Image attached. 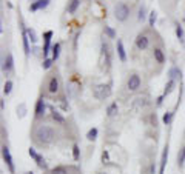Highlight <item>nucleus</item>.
Masks as SVG:
<instances>
[{
    "mask_svg": "<svg viewBox=\"0 0 185 174\" xmlns=\"http://www.w3.org/2000/svg\"><path fill=\"white\" fill-rule=\"evenodd\" d=\"M33 139L37 145L40 146H46L54 142L56 139V130L50 125H39L34 133H33Z\"/></svg>",
    "mask_w": 185,
    "mask_h": 174,
    "instance_id": "1",
    "label": "nucleus"
},
{
    "mask_svg": "<svg viewBox=\"0 0 185 174\" xmlns=\"http://www.w3.org/2000/svg\"><path fill=\"white\" fill-rule=\"evenodd\" d=\"M114 17L117 22H125L128 17H130V8L127 3L124 2H119V3H116L114 6Z\"/></svg>",
    "mask_w": 185,
    "mask_h": 174,
    "instance_id": "2",
    "label": "nucleus"
},
{
    "mask_svg": "<svg viewBox=\"0 0 185 174\" xmlns=\"http://www.w3.org/2000/svg\"><path fill=\"white\" fill-rule=\"evenodd\" d=\"M92 94H94L96 99H99V100H105V99H108L111 96V85H97L94 88V91H92Z\"/></svg>",
    "mask_w": 185,
    "mask_h": 174,
    "instance_id": "3",
    "label": "nucleus"
},
{
    "mask_svg": "<svg viewBox=\"0 0 185 174\" xmlns=\"http://www.w3.org/2000/svg\"><path fill=\"white\" fill-rule=\"evenodd\" d=\"M2 156H3V160H5V163H6L9 172H14V171H16V166H14V162H12V156H11V153H9V148H8L6 145L2 146Z\"/></svg>",
    "mask_w": 185,
    "mask_h": 174,
    "instance_id": "4",
    "label": "nucleus"
},
{
    "mask_svg": "<svg viewBox=\"0 0 185 174\" xmlns=\"http://www.w3.org/2000/svg\"><path fill=\"white\" fill-rule=\"evenodd\" d=\"M28 153H30V156L34 159V162L37 163V166H39V168H42V169H48V165H46V162H45L43 156H42V154H39V153L34 150V148H30Z\"/></svg>",
    "mask_w": 185,
    "mask_h": 174,
    "instance_id": "5",
    "label": "nucleus"
},
{
    "mask_svg": "<svg viewBox=\"0 0 185 174\" xmlns=\"http://www.w3.org/2000/svg\"><path fill=\"white\" fill-rule=\"evenodd\" d=\"M141 85H142V80H141V77H139L137 74H131V76L128 77L127 86H128L130 91H137L139 88H141Z\"/></svg>",
    "mask_w": 185,
    "mask_h": 174,
    "instance_id": "6",
    "label": "nucleus"
},
{
    "mask_svg": "<svg viewBox=\"0 0 185 174\" xmlns=\"http://www.w3.org/2000/svg\"><path fill=\"white\" fill-rule=\"evenodd\" d=\"M2 69H3V72H5V74H8V72H11V71L14 69V57H12V54H11V53H6V56L3 57Z\"/></svg>",
    "mask_w": 185,
    "mask_h": 174,
    "instance_id": "7",
    "label": "nucleus"
},
{
    "mask_svg": "<svg viewBox=\"0 0 185 174\" xmlns=\"http://www.w3.org/2000/svg\"><path fill=\"white\" fill-rule=\"evenodd\" d=\"M51 37H53V31H46L43 34V42H45V45H43V56H45V59H46V56L50 54V49H53Z\"/></svg>",
    "mask_w": 185,
    "mask_h": 174,
    "instance_id": "8",
    "label": "nucleus"
},
{
    "mask_svg": "<svg viewBox=\"0 0 185 174\" xmlns=\"http://www.w3.org/2000/svg\"><path fill=\"white\" fill-rule=\"evenodd\" d=\"M148 45H150V39H148L147 34H139L136 37V46H137V49L144 51V49L148 48Z\"/></svg>",
    "mask_w": 185,
    "mask_h": 174,
    "instance_id": "9",
    "label": "nucleus"
},
{
    "mask_svg": "<svg viewBox=\"0 0 185 174\" xmlns=\"http://www.w3.org/2000/svg\"><path fill=\"white\" fill-rule=\"evenodd\" d=\"M59 88H60L59 77H57V76L50 77V80H48V92H50V94H56V92H59Z\"/></svg>",
    "mask_w": 185,
    "mask_h": 174,
    "instance_id": "10",
    "label": "nucleus"
},
{
    "mask_svg": "<svg viewBox=\"0 0 185 174\" xmlns=\"http://www.w3.org/2000/svg\"><path fill=\"white\" fill-rule=\"evenodd\" d=\"M22 42H23V51H25V56L28 57L31 53V48H30V37L26 33V28L22 26Z\"/></svg>",
    "mask_w": 185,
    "mask_h": 174,
    "instance_id": "11",
    "label": "nucleus"
},
{
    "mask_svg": "<svg viewBox=\"0 0 185 174\" xmlns=\"http://www.w3.org/2000/svg\"><path fill=\"white\" fill-rule=\"evenodd\" d=\"M50 2H51V0H36V2H33L30 5V11L31 12H36L39 9H45L46 6L50 5Z\"/></svg>",
    "mask_w": 185,
    "mask_h": 174,
    "instance_id": "12",
    "label": "nucleus"
},
{
    "mask_svg": "<svg viewBox=\"0 0 185 174\" xmlns=\"http://www.w3.org/2000/svg\"><path fill=\"white\" fill-rule=\"evenodd\" d=\"M45 111H46V102L43 100V97H40L37 100V103H36V110H34L36 117H42L45 114Z\"/></svg>",
    "mask_w": 185,
    "mask_h": 174,
    "instance_id": "13",
    "label": "nucleus"
},
{
    "mask_svg": "<svg viewBox=\"0 0 185 174\" xmlns=\"http://www.w3.org/2000/svg\"><path fill=\"white\" fill-rule=\"evenodd\" d=\"M50 110H51V117H53V120H56V123H59V125H65V123H66L65 117H63L56 108L50 106Z\"/></svg>",
    "mask_w": 185,
    "mask_h": 174,
    "instance_id": "14",
    "label": "nucleus"
},
{
    "mask_svg": "<svg viewBox=\"0 0 185 174\" xmlns=\"http://www.w3.org/2000/svg\"><path fill=\"white\" fill-rule=\"evenodd\" d=\"M116 49H117V56H119V60L120 62H127V51H125V48H124V43L122 40H117V45H116Z\"/></svg>",
    "mask_w": 185,
    "mask_h": 174,
    "instance_id": "15",
    "label": "nucleus"
},
{
    "mask_svg": "<svg viewBox=\"0 0 185 174\" xmlns=\"http://www.w3.org/2000/svg\"><path fill=\"white\" fill-rule=\"evenodd\" d=\"M167 160H168V145L164 148V153H162V159H160V171H159V174H164V172H165Z\"/></svg>",
    "mask_w": 185,
    "mask_h": 174,
    "instance_id": "16",
    "label": "nucleus"
},
{
    "mask_svg": "<svg viewBox=\"0 0 185 174\" xmlns=\"http://www.w3.org/2000/svg\"><path fill=\"white\" fill-rule=\"evenodd\" d=\"M168 76H170V79H173V80H180V79H182V71H180L177 66H173V68H170V71H168Z\"/></svg>",
    "mask_w": 185,
    "mask_h": 174,
    "instance_id": "17",
    "label": "nucleus"
},
{
    "mask_svg": "<svg viewBox=\"0 0 185 174\" xmlns=\"http://www.w3.org/2000/svg\"><path fill=\"white\" fill-rule=\"evenodd\" d=\"M79 6H80V0H69V2H68V6H66L68 14H74V12L77 11Z\"/></svg>",
    "mask_w": 185,
    "mask_h": 174,
    "instance_id": "18",
    "label": "nucleus"
},
{
    "mask_svg": "<svg viewBox=\"0 0 185 174\" xmlns=\"http://www.w3.org/2000/svg\"><path fill=\"white\" fill-rule=\"evenodd\" d=\"M153 56H154V59H156L157 63H164V62H165L164 51H162L160 48H154V49H153Z\"/></svg>",
    "mask_w": 185,
    "mask_h": 174,
    "instance_id": "19",
    "label": "nucleus"
},
{
    "mask_svg": "<svg viewBox=\"0 0 185 174\" xmlns=\"http://www.w3.org/2000/svg\"><path fill=\"white\" fill-rule=\"evenodd\" d=\"M117 111H119V106H117V103H116V102H111L106 106V116L108 117H114L116 114H117Z\"/></svg>",
    "mask_w": 185,
    "mask_h": 174,
    "instance_id": "20",
    "label": "nucleus"
},
{
    "mask_svg": "<svg viewBox=\"0 0 185 174\" xmlns=\"http://www.w3.org/2000/svg\"><path fill=\"white\" fill-rule=\"evenodd\" d=\"M174 85H176V80H173V79H170L168 82H167V85H165V89H164V94H162V96H164V97H167L173 89H174Z\"/></svg>",
    "mask_w": 185,
    "mask_h": 174,
    "instance_id": "21",
    "label": "nucleus"
},
{
    "mask_svg": "<svg viewBox=\"0 0 185 174\" xmlns=\"http://www.w3.org/2000/svg\"><path fill=\"white\" fill-rule=\"evenodd\" d=\"M68 172H69V169L66 166H63V165H59V166L50 169V174H68Z\"/></svg>",
    "mask_w": 185,
    "mask_h": 174,
    "instance_id": "22",
    "label": "nucleus"
},
{
    "mask_svg": "<svg viewBox=\"0 0 185 174\" xmlns=\"http://www.w3.org/2000/svg\"><path fill=\"white\" fill-rule=\"evenodd\" d=\"M183 163H185V146H182L180 151L177 153V165H179V168H182Z\"/></svg>",
    "mask_w": 185,
    "mask_h": 174,
    "instance_id": "23",
    "label": "nucleus"
},
{
    "mask_svg": "<svg viewBox=\"0 0 185 174\" xmlns=\"http://www.w3.org/2000/svg\"><path fill=\"white\" fill-rule=\"evenodd\" d=\"M97 134H99V130H97V128H91V130L88 131V134H86V139L92 142V140L97 139Z\"/></svg>",
    "mask_w": 185,
    "mask_h": 174,
    "instance_id": "24",
    "label": "nucleus"
},
{
    "mask_svg": "<svg viewBox=\"0 0 185 174\" xmlns=\"http://www.w3.org/2000/svg\"><path fill=\"white\" fill-rule=\"evenodd\" d=\"M53 57L51 59H54V60H57L59 59V56H60V43H56V45H53Z\"/></svg>",
    "mask_w": 185,
    "mask_h": 174,
    "instance_id": "25",
    "label": "nucleus"
},
{
    "mask_svg": "<svg viewBox=\"0 0 185 174\" xmlns=\"http://www.w3.org/2000/svg\"><path fill=\"white\" fill-rule=\"evenodd\" d=\"M53 63H54V59L46 57V59L43 60V63H42V68H43V69H50V68L53 66Z\"/></svg>",
    "mask_w": 185,
    "mask_h": 174,
    "instance_id": "26",
    "label": "nucleus"
},
{
    "mask_svg": "<svg viewBox=\"0 0 185 174\" xmlns=\"http://www.w3.org/2000/svg\"><path fill=\"white\" fill-rule=\"evenodd\" d=\"M173 114H174V113H165L164 117H162V122H164L165 125H170L171 120H173Z\"/></svg>",
    "mask_w": 185,
    "mask_h": 174,
    "instance_id": "27",
    "label": "nucleus"
},
{
    "mask_svg": "<svg viewBox=\"0 0 185 174\" xmlns=\"http://www.w3.org/2000/svg\"><path fill=\"white\" fill-rule=\"evenodd\" d=\"M73 157H74V160L80 159V148H79V145H73Z\"/></svg>",
    "mask_w": 185,
    "mask_h": 174,
    "instance_id": "28",
    "label": "nucleus"
},
{
    "mask_svg": "<svg viewBox=\"0 0 185 174\" xmlns=\"http://www.w3.org/2000/svg\"><path fill=\"white\" fill-rule=\"evenodd\" d=\"M105 34L108 36V39H116V31L111 28V26H105Z\"/></svg>",
    "mask_w": 185,
    "mask_h": 174,
    "instance_id": "29",
    "label": "nucleus"
},
{
    "mask_svg": "<svg viewBox=\"0 0 185 174\" xmlns=\"http://www.w3.org/2000/svg\"><path fill=\"white\" fill-rule=\"evenodd\" d=\"M26 33H28V37H30V40H31L33 43H36V42H37V36H36V31H34V30H31V28H26Z\"/></svg>",
    "mask_w": 185,
    "mask_h": 174,
    "instance_id": "30",
    "label": "nucleus"
},
{
    "mask_svg": "<svg viewBox=\"0 0 185 174\" xmlns=\"http://www.w3.org/2000/svg\"><path fill=\"white\" fill-rule=\"evenodd\" d=\"M11 91H12V82H11V80H6V82H5V86H3V92L8 96Z\"/></svg>",
    "mask_w": 185,
    "mask_h": 174,
    "instance_id": "31",
    "label": "nucleus"
},
{
    "mask_svg": "<svg viewBox=\"0 0 185 174\" xmlns=\"http://www.w3.org/2000/svg\"><path fill=\"white\" fill-rule=\"evenodd\" d=\"M156 20H157V12L156 11H151L150 12V26H154Z\"/></svg>",
    "mask_w": 185,
    "mask_h": 174,
    "instance_id": "32",
    "label": "nucleus"
},
{
    "mask_svg": "<svg viewBox=\"0 0 185 174\" xmlns=\"http://www.w3.org/2000/svg\"><path fill=\"white\" fill-rule=\"evenodd\" d=\"M176 36H177L179 40H183V30H182L180 25H176Z\"/></svg>",
    "mask_w": 185,
    "mask_h": 174,
    "instance_id": "33",
    "label": "nucleus"
},
{
    "mask_svg": "<svg viewBox=\"0 0 185 174\" xmlns=\"http://www.w3.org/2000/svg\"><path fill=\"white\" fill-rule=\"evenodd\" d=\"M147 17V14H145V6H141L139 8V14H137V19L139 20H144Z\"/></svg>",
    "mask_w": 185,
    "mask_h": 174,
    "instance_id": "34",
    "label": "nucleus"
},
{
    "mask_svg": "<svg viewBox=\"0 0 185 174\" xmlns=\"http://www.w3.org/2000/svg\"><path fill=\"white\" fill-rule=\"evenodd\" d=\"M25 108H26V106L23 105V103H22V105L17 108V113H19V116H20V117H23V116H25Z\"/></svg>",
    "mask_w": 185,
    "mask_h": 174,
    "instance_id": "35",
    "label": "nucleus"
},
{
    "mask_svg": "<svg viewBox=\"0 0 185 174\" xmlns=\"http://www.w3.org/2000/svg\"><path fill=\"white\" fill-rule=\"evenodd\" d=\"M102 162H103V163L108 162V153H106V151H103V154H102Z\"/></svg>",
    "mask_w": 185,
    "mask_h": 174,
    "instance_id": "36",
    "label": "nucleus"
},
{
    "mask_svg": "<svg viewBox=\"0 0 185 174\" xmlns=\"http://www.w3.org/2000/svg\"><path fill=\"white\" fill-rule=\"evenodd\" d=\"M162 102H164V96H159V97H157V105L160 106V105H162Z\"/></svg>",
    "mask_w": 185,
    "mask_h": 174,
    "instance_id": "37",
    "label": "nucleus"
},
{
    "mask_svg": "<svg viewBox=\"0 0 185 174\" xmlns=\"http://www.w3.org/2000/svg\"><path fill=\"white\" fill-rule=\"evenodd\" d=\"M150 171H151V174H154V171H156V166H154V163H151V166H150Z\"/></svg>",
    "mask_w": 185,
    "mask_h": 174,
    "instance_id": "38",
    "label": "nucleus"
},
{
    "mask_svg": "<svg viewBox=\"0 0 185 174\" xmlns=\"http://www.w3.org/2000/svg\"><path fill=\"white\" fill-rule=\"evenodd\" d=\"M0 108L5 110V100H0Z\"/></svg>",
    "mask_w": 185,
    "mask_h": 174,
    "instance_id": "39",
    "label": "nucleus"
},
{
    "mask_svg": "<svg viewBox=\"0 0 185 174\" xmlns=\"http://www.w3.org/2000/svg\"><path fill=\"white\" fill-rule=\"evenodd\" d=\"M26 174H34V172H33V171H28V172H26Z\"/></svg>",
    "mask_w": 185,
    "mask_h": 174,
    "instance_id": "40",
    "label": "nucleus"
},
{
    "mask_svg": "<svg viewBox=\"0 0 185 174\" xmlns=\"http://www.w3.org/2000/svg\"><path fill=\"white\" fill-rule=\"evenodd\" d=\"M99 174H105V172H99Z\"/></svg>",
    "mask_w": 185,
    "mask_h": 174,
    "instance_id": "41",
    "label": "nucleus"
}]
</instances>
